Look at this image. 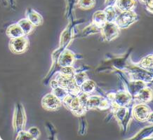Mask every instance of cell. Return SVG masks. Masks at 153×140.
I'll return each instance as SVG.
<instances>
[{"mask_svg": "<svg viewBox=\"0 0 153 140\" xmlns=\"http://www.w3.org/2000/svg\"><path fill=\"white\" fill-rule=\"evenodd\" d=\"M61 74L65 75V76H69V77H74L75 74V70L72 67H61V69H60L59 72Z\"/></svg>", "mask_w": 153, "mask_h": 140, "instance_id": "obj_27", "label": "cell"}, {"mask_svg": "<svg viewBox=\"0 0 153 140\" xmlns=\"http://www.w3.org/2000/svg\"><path fill=\"white\" fill-rule=\"evenodd\" d=\"M75 61V56L72 51L65 50L62 52L58 59V65L60 67H72Z\"/></svg>", "mask_w": 153, "mask_h": 140, "instance_id": "obj_12", "label": "cell"}, {"mask_svg": "<svg viewBox=\"0 0 153 140\" xmlns=\"http://www.w3.org/2000/svg\"><path fill=\"white\" fill-rule=\"evenodd\" d=\"M42 105L47 111H57L63 105V102L51 93L42 98Z\"/></svg>", "mask_w": 153, "mask_h": 140, "instance_id": "obj_10", "label": "cell"}, {"mask_svg": "<svg viewBox=\"0 0 153 140\" xmlns=\"http://www.w3.org/2000/svg\"><path fill=\"white\" fill-rule=\"evenodd\" d=\"M110 102L108 99H106L100 95H89L87 101V110L89 109H100L105 110L110 107Z\"/></svg>", "mask_w": 153, "mask_h": 140, "instance_id": "obj_6", "label": "cell"}, {"mask_svg": "<svg viewBox=\"0 0 153 140\" xmlns=\"http://www.w3.org/2000/svg\"><path fill=\"white\" fill-rule=\"evenodd\" d=\"M139 1L146 7L147 11L153 13V0H139Z\"/></svg>", "mask_w": 153, "mask_h": 140, "instance_id": "obj_28", "label": "cell"}, {"mask_svg": "<svg viewBox=\"0 0 153 140\" xmlns=\"http://www.w3.org/2000/svg\"><path fill=\"white\" fill-rule=\"evenodd\" d=\"M135 101L138 103H148L153 100V91L150 87L146 86L143 88L139 93L134 98Z\"/></svg>", "mask_w": 153, "mask_h": 140, "instance_id": "obj_13", "label": "cell"}, {"mask_svg": "<svg viewBox=\"0 0 153 140\" xmlns=\"http://www.w3.org/2000/svg\"><path fill=\"white\" fill-rule=\"evenodd\" d=\"M50 86H51V88L52 89H54L56 88H57L59 86V85H58V83L57 81V80H56V79H53L51 82V83H50Z\"/></svg>", "mask_w": 153, "mask_h": 140, "instance_id": "obj_31", "label": "cell"}, {"mask_svg": "<svg viewBox=\"0 0 153 140\" xmlns=\"http://www.w3.org/2000/svg\"><path fill=\"white\" fill-rule=\"evenodd\" d=\"M116 1L117 0H105V4L107 7H108V6H114Z\"/></svg>", "mask_w": 153, "mask_h": 140, "instance_id": "obj_32", "label": "cell"}, {"mask_svg": "<svg viewBox=\"0 0 153 140\" xmlns=\"http://www.w3.org/2000/svg\"><path fill=\"white\" fill-rule=\"evenodd\" d=\"M112 111H113V113L114 117L117 121H118L119 123L122 124L124 123V119H125L126 114L128 112V108L127 107H114V106H112Z\"/></svg>", "mask_w": 153, "mask_h": 140, "instance_id": "obj_20", "label": "cell"}, {"mask_svg": "<svg viewBox=\"0 0 153 140\" xmlns=\"http://www.w3.org/2000/svg\"><path fill=\"white\" fill-rule=\"evenodd\" d=\"M136 0H117L115 6L120 12L134 11L136 8Z\"/></svg>", "mask_w": 153, "mask_h": 140, "instance_id": "obj_15", "label": "cell"}, {"mask_svg": "<svg viewBox=\"0 0 153 140\" xmlns=\"http://www.w3.org/2000/svg\"><path fill=\"white\" fill-rule=\"evenodd\" d=\"M51 93H53L54 95L56 96V97H57L59 99H60L62 102H63L66 97H67L68 95H70V93L67 91V90L60 86H58L57 88H56L52 89Z\"/></svg>", "mask_w": 153, "mask_h": 140, "instance_id": "obj_24", "label": "cell"}, {"mask_svg": "<svg viewBox=\"0 0 153 140\" xmlns=\"http://www.w3.org/2000/svg\"><path fill=\"white\" fill-rule=\"evenodd\" d=\"M16 139H33V138L30 135L28 131H25L24 130H23L20 131L19 133H18Z\"/></svg>", "mask_w": 153, "mask_h": 140, "instance_id": "obj_29", "label": "cell"}, {"mask_svg": "<svg viewBox=\"0 0 153 140\" xmlns=\"http://www.w3.org/2000/svg\"><path fill=\"white\" fill-rule=\"evenodd\" d=\"M29 46V39L27 36L11 39L9 41V49L12 53L15 54H22L27 51Z\"/></svg>", "mask_w": 153, "mask_h": 140, "instance_id": "obj_8", "label": "cell"}, {"mask_svg": "<svg viewBox=\"0 0 153 140\" xmlns=\"http://www.w3.org/2000/svg\"><path fill=\"white\" fill-rule=\"evenodd\" d=\"M25 18H27L28 21H30L33 24L35 27H38L42 25L43 23V17L40 13H38L35 10L28 8L25 11Z\"/></svg>", "mask_w": 153, "mask_h": 140, "instance_id": "obj_14", "label": "cell"}, {"mask_svg": "<svg viewBox=\"0 0 153 140\" xmlns=\"http://www.w3.org/2000/svg\"><path fill=\"white\" fill-rule=\"evenodd\" d=\"M147 85H148L146 83L142 81H133L132 80L128 84V90L126 91L132 95L133 98H134L139 93V92Z\"/></svg>", "mask_w": 153, "mask_h": 140, "instance_id": "obj_17", "label": "cell"}, {"mask_svg": "<svg viewBox=\"0 0 153 140\" xmlns=\"http://www.w3.org/2000/svg\"><path fill=\"white\" fill-rule=\"evenodd\" d=\"M101 32V29L100 27H97V26L94 25V24L91 23V25H89L88 27H86L85 29H84L83 33H84L86 35H94L96 32Z\"/></svg>", "mask_w": 153, "mask_h": 140, "instance_id": "obj_26", "label": "cell"}, {"mask_svg": "<svg viewBox=\"0 0 153 140\" xmlns=\"http://www.w3.org/2000/svg\"><path fill=\"white\" fill-rule=\"evenodd\" d=\"M138 71L130 73V78L133 81H142L145 83H152L153 71L138 67Z\"/></svg>", "mask_w": 153, "mask_h": 140, "instance_id": "obj_11", "label": "cell"}, {"mask_svg": "<svg viewBox=\"0 0 153 140\" xmlns=\"http://www.w3.org/2000/svg\"><path fill=\"white\" fill-rule=\"evenodd\" d=\"M106 23L107 18L104 11H98L94 13L92 17V23L101 29Z\"/></svg>", "mask_w": 153, "mask_h": 140, "instance_id": "obj_19", "label": "cell"}, {"mask_svg": "<svg viewBox=\"0 0 153 140\" xmlns=\"http://www.w3.org/2000/svg\"><path fill=\"white\" fill-rule=\"evenodd\" d=\"M17 23L19 24L20 27H21V29H23V32L25 33V35L26 36L30 35V34L35 30L36 27L30 21H28L27 18H23V19L20 20Z\"/></svg>", "mask_w": 153, "mask_h": 140, "instance_id": "obj_21", "label": "cell"}, {"mask_svg": "<svg viewBox=\"0 0 153 140\" xmlns=\"http://www.w3.org/2000/svg\"><path fill=\"white\" fill-rule=\"evenodd\" d=\"M103 11L105 13L107 22H110V23H115L118 15L121 13L117 9L115 6H108Z\"/></svg>", "mask_w": 153, "mask_h": 140, "instance_id": "obj_18", "label": "cell"}, {"mask_svg": "<svg viewBox=\"0 0 153 140\" xmlns=\"http://www.w3.org/2000/svg\"><path fill=\"white\" fill-rule=\"evenodd\" d=\"M138 19V15L134 11L121 12L117 18L115 23L120 29H126Z\"/></svg>", "mask_w": 153, "mask_h": 140, "instance_id": "obj_4", "label": "cell"}, {"mask_svg": "<svg viewBox=\"0 0 153 140\" xmlns=\"http://www.w3.org/2000/svg\"><path fill=\"white\" fill-rule=\"evenodd\" d=\"M111 106L118 107H128L131 103L133 97L127 91H120L108 95Z\"/></svg>", "mask_w": 153, "mask_h": 140, "instance_id": "obj_1", "label": "cell"}, {"mask_svg": "<svg viewBox=\"0 0 153 140\" xmlns=\"http://www.w3.org/2000/svg\"><path fill=\"white\" fill-rule=\"evenodd\" d=\"M147 122L149 123L153 124V111H151V113H150V116H149L148 119V121H147Z\"/></svg>", "mask_w": 153, "mask_h": 140, "instance_id": "obj_33", "label": "cell"}, {"mask_svg": "<svg viewBox=\"0 0 153 140\" xmlns=\"http://www.w3.org/2000/svg\"></svg>", "mask_w": 153, "mask_h": 140, "instance_id": "obj_34", "label": "cell"}, {"mask_svg": "<svg viewBox=\"0 0 153 140\" xmlns=\"http://www.w3.org/2000/svg\"><path fill=\"white\" fill-rule=\"evenodd\" d=\"M150 108L146 104L139 103L132 109V116L139 122H147L151 113Z\"/></svg>", "mask_w": 153, "mask_h": 140, "instance_id": "obj_9", "label": "cell"}, {"mask_svg": "<svg viewBox=\"0 0 153 140\" xmlns=\"http://www.w3.org/2000/svg\"><path fill=\"white\" fill-rule=\"evenodd\" d=\"M74 79L76 85H77L78 87L80 88V86H81L82 84H83L86 80L88 79V77L85 72H79L76 73L75 74H74Z\"/></svg>", "mask_w": 153, "mask_h": 140, "instance_id": "obj_25", "label": "cell"}, {"mask_svg": "<svg viewBox=\"0 0 153 140\" xmlns=\"http://www.w3.org/2000/svg\"><path fill=\"white\" fill-rule=\"evenodd\" d=\"M100 33L105 41H111L119 37L120 29L115 23L107 22L101 28Z\"/></svg>", "mask_w": 153, "mask_h": 140, "instance_id": "obj_7", "label": "cell"}, {"mask_svg": "<svg viewBox=\"0 0 153 140\" xmlns=\"http://www.w3.org/2000/svg\"><path fill=\"white\" fill-rule=\"evenodd\" d=\"M55 79L57 80L59 86L63 88L72 95H79L81 93L80 88L76 85L74 77L65 76L58 73Z\"/></svg>", "mask_w": 153, "mask_h": 140, "instance_id": "obj_3", "label": "cell"}, {"mask_svg": "<svg viewBox=\"0 0 153 140\" xmlns=\"http://www.w3.org/2000/svg\"><path fill=\"white\" fill-rule=\"evenodd\" d=\"M25 122L26 115L25 109L21 104H17L13 119V126L17 133L25 128Z\"/></svg>", "mask_w": 153, "mask_h": 140, "instance_id": "obj_5", "label": "cell"}, {"mask_svg": "<svg viewBox=\"0 0 153 140\" xmlns=\"http://www.w3.org/2000/svg\"><path fill=\"white\" fill-rule=\"evenodd\" d=\"M96 3V0H78L77 6L80 9L90 10L94 8Z\"/></svg>", "mask_w": 153, "mask_h": 140, "instance_id": "obj_23", "label": "cell"}, {"mask_svg": "<svg viewBox=\"0 0 153 140\" xmlns=\"http://www.w3.org/2000/svg\"><path fill=\"white\" fill-rule=\"evenodd\" d=\"M63 105L76 116L84 115L86 110L82 107L78 95H68L63 102Z\"/></svg>", "mask_w": 153, "mask_h": 140, "instance_id": "obj_2", "label": "cell"}, {"mask_svg": "<svg viewBox=\"0 0 153 140\" xmlns=\"http://www.w3.org/2000/svg\"><path fill=\"white\" fill-rule=\"evenodd\" d=\"M7 35L10 39H17V38H21L26 36L18 23L13 24L7 28Z\"/></svg>", "mask_w": 153, "mask_h": 140, "instance_id": "obj_16", "label": "cell"}, {"mask_svg": "<svg viewBox=\"0 0 153 140\" xmlns=\"http://www.w3.org/2000/svg\"><path fill=\"white\" fill-rule=\"evenodd\" d=\"M96 85L94 81L91 79H87L82 85L80 86V90L82 93H84L87 95H91L96 91Z\"/></svg>", "mask_w": 153, "mask_h": 140, "instance_id": "obj_22", "label": "cell"}, {"mask_svg": "<svg viewBox=\"0 0 153 140\" xmlns=\"http://www.w3.org/2000/svg\"><path fill=\"white\" fill-rule=\"evenodd\" d=\"M28 133H30V135L32 136V137L33 138V139H37L39 137L41 133H40L39 130L36 127H33L31 128L28 130Z\"/></svg>", "mask_w": 153, "mask_h": 140, "instance_id": "obj_30", "label": "cell"}]
</instances>
